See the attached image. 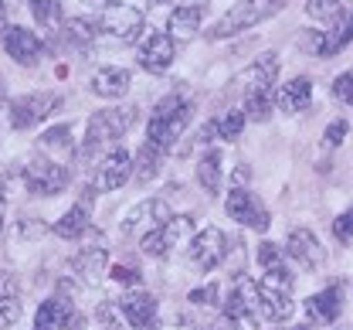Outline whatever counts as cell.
Instances as JSON below:
<instances>
[{"label":"cell","mask_w":353,"mask_h":330,"mask_svg":"<svg viewBox=\"0 0 353 330\" xmlns=\"http://www.w3.org/2000/svg\"><path fill=\"white\" fill-rule=\"evenodd\" d=\"M194 119V102L187 95L170 93L167 99L157 102V109L150 113V126H146V143L160 153H170L174 143L180 140V133L190 126Z\"/></svg>","instance_id":"obj_1"},{"label":"cell","mask_w":353,"mask_h":330,"mask_svg":"<svg viewBox=\"0 0 353 330\" xmlns=\"http://www.w3.org/2000/svg\"><path fill=\"white\" fill-rule=\"evenodd\" d=\"M259 283V313L272 324H282L292 317V286H296V276L279 266V269H265L262 276L255 280Z\"/></svg>","instance_id":"obj_2"},{"label":"cell","mask_w":353,"mask_h":330,"mask_svg":"<svg viewBox=\"0 0 353 330\" xmlns=\"http://www.w3.org/2000/svg\"><path fill=\"white\" fill-rule=\"evenodd\" d=\"M282 7H285V0H241V3H234L224 17H218V21L211 24L208 38H211V41L234 38V35H241V31H248V28L268 21V17L279 14Z\"/></svg>","instance_id":"obj_3"},{"label":"cell","mask_w":353,"mask_h":330,"mask_svg":"<svg viewBox=\"0 0 353 330\" xmlns=\"http://www.w3.org/2000/svg\"><path fill=\"white\" fill-rule=\"evenodd\" d=\"M136 123V106H109V109H95V116L88 119L85 126V143L82 153H92L99 146L116 143L126 130Z\"/></svg>","instance_id":"obj_4"},{"label":"cell","mask_w":353,"mask_h":330,"mask_svg":"<svg viewBox=\"0 0 353 330\" xmlns=\"http://www.w3.org/2000/svg\"><path fill=\"white\" fill-rule=\"evenodd\" d=\"M224 320L231 327H241V330H259V283L255 280H238L231 286L228 300H224Z\"/></svg>","instance_id":"obj_5"},{"label":"cell","mask_w":353,"mask_h":330,"mask_svg":"<svg viewBox=\"0 0 353 330\" xmlns=\"http://www.w3.org/2000/svg\"><path fill=\"white\" fill-rule=\"evenodd\" d=\"M68 181H72L68 167L58 164V160H51L48 153H38V157L24 167V184H28L31 194L54 197V194H61V191L68 188Z\"/></svg>","instance_id":"obj_6"},{"label":"cell","mask_w":353,"mask_h":330,"mask_svg":"<svg viewBox=\"0 0 353 330\" xmlns=\"http://www.w3.org/2000/svg\"><path fill=\"white\" fill-rule=\"evenodd\" d=\"M224 259H228V235H224L221 229H204V232H194V238H190V249H187V262H190L201 276L214 273Z\"/></svg>","instance_id":"obj_7"},{"label":"cell","mask_w":353,"mask_h":330,"mask_svg":"<svg viewBox=\"0 0 353 330\" xmlns=\"http://www.w3.org/2000/svg\"><path fill=\"white\" fill-rule=\"evenodd\" d=\"M224 211L231 222L252 229V232H268L272 218H268V208L259 201V194H252L248 188H231L224 197Z\"/></svg>","instance_id":"obj_8"},{"label":"cell","mask_w":353,"mask_h":330,"mask_svg":"<svg viewBox=\"0 0 353 330\" xmlns=\"http://www.w3.org/2000/svg\"><path fill=\"white\" fill-rule=\"evenodd\" d=\"M61 95L58 93H31V95H21L10 102V126L14 130H31L38 126L41 119H48L51 113L61 109Z\"/></svg>","instance_id":"obj_9"},{"label":"cell","mask_w":353,"mask_h":330,"mask_svg":"<svg viewBox=\"0 0 353 330\" xmlns=\"http://www.w3.org/2000/svg\"><path fill=\"white\" fill-rule=\"evenodd\" d=\"M99 31L109 35L112 41L132 45V41H139V35L146 31V17H143V10H136L130 3H116V7H109V10L99 17Z\"/></svg>","instance_id":"obj_10"},{"label":"cell","mask_w":353,"mask_h":330,"mask_svg":"<svg viewBox=\"0 0 353 330\" xmlns=\"http://www.w3.org/2000/svg\"><path fill=\"white\" fill-rule=\"evenodd\" d=\"M187 235H194V218H190V215H174V218H167L163 225L150 229L146 235L139 238V249H143L150 259H163L176 242H183Z\"/></svg>","instance_id":"obj_11"},{"label":"cell","mask_w":353,"mask_h":330,"mask_svg":"<svg viewBox=\"0 0 353 330\" xmlns=\"http://www.w3.org/2000/svg\"><path fill=\"white\" fill-rule=\"evenodd\" d=\"M119 313L132 330H160V303L146 289H132L119 300Z\"/></svg>","instance_id":"obj_12"},{"label":"cell","mask_w":353,"mask_h":330,"mask_svg":"<svg viewBox=\"0 0 353 330\" xmlns=\"http://www.w3.org/2000/svg\"><path fill=\"white\" fill-rule=\"evenodd\" d=\"M132 167H136V164H132L130 150H112V153L95 167V174H92V191H99V194L119 191L132 177Z\"/></svg>","instance_id":"obj_13"},{"label":"cell","mask_w":353,"mask_h":330,"mask_svg":"<svg viewBox=\"0 0 353 330\" xmlns=\"http://www.w3.org/2000/svg\"><path fill=\"white\" fill-rule=\"evenodd\" d=\"M167 218H174L170 215V201L167 197H146V201H139L136 208L126 211V218H123V235H146L150 229H157V225H163Z\"/></svg>","instance_id":"obj_14"},{"label":"cell","mask_w":353,"mask_h":330,"mask_svg":"<svg viewBox=\"0 0 353 330\" xmlns=\"http://www.w3.org/2000/svg\"><path fill=\"white\" fill-rule=\"evenodd\" d=\"M275 79H279V55H275V51H265V55H259V58H255L245 72H238L234 86L241 89V95L272 93Z\"/></svg>","instance_id":"obj_15"},{"label":"cell","mask_w":353,"mask_h":330,"mask_svg":"<svg viewBox=\"0 0 353 330\" xmlns=\"http://www.w3.org/2000/svg\"><path fill=\"white\" fill-rule=\"evenodd\" d=\"M85 324L79 313H75V303L72 296H48L41 307H38V317H34V330H79Z\"/></svg>","instance_id":"obj_16"},{"label":"cell","mask_w":353,"mask_h":330,"mask_svg":"<svg viewBox=\"0 0 353 330\" xmlns=\"http://www.w3.org/2000/svg\"><path fill=\"white\" fill-rule=\"evenodd\" d=\"M285 255L292 262H299L303 269H319L326 262V249L312 229H292L285 235Z\"/></svg>","instance_id":"obj_17"},{"label":"cell","mask_w":353,"mask_h":330,"mask_svg":"<svg viewBox=\"0 0 353 330\" xmlns=\"http://www.w3.org/2000/svg\"><path fill=\"white\" fill-rule=\"evenodd\" d=\"M174 38L167 31H150V38L139 48V68H146L150 75H163L174 65Z\"/></svg>","instance_id":"obj_18"},{"label":"cell","mask_w":353,"mask_h":330,"mask_svg":"<svg viewBox=\"0 0 353 330\" xmlns=\"http://www.w3.org/2000/svg\"><path fill=\"white\" fill-rule=\"evenodd\" d=\"M0 41H3V51L17 61V65H34L38 58H41V38L34 35V31H28V28H21V24H10V28H3V35H0Z\"/></svg>","instance_id":"obj_19"},{"label":"cell","mask_w":353,"mask_h":330,"mask_svg":"<svg viewBox=\"0 0 353 330\" xmlns=\"http://www.w3.org/2000/svg\"><path fill=\"white\" fill-rule=\"evenodd\" d=\"M350 41H353V10L340 21V24H333V31H316V35L306 38L303 45H306L316 58H330V55L343 51Z\"/></svg>","instance_id":"obj_20"},{"label":"cell","mask_w":353,"mask_h":330,"mask_svg":"<svg viewBox=\"0 0 353 330\" xmlns=\"http://www.w3.org/2000/svg\"><path fill=\"white\" fill-rule=\"evenodd\" d=\"M303 307H306V317L312 324H333L343 310V283H333L326 289H319V293H312Z\"/></svg>","instance_id":"obj_21"},{"label":"cell","mask_w":353,"mask_h":330,"mask_svg":"<svg viewBox=\"0 0 353 330\" xmlns=\"http://www.w3.org/2000/svg\"><path fill=\"white\" fill-rule=\"evenodd\" d=\"M130 86H132V72L123 68V65H105L88 82V89L95 95H102V99H123V95L130 93Z\"/></svg>","instance_id":"obj_22"},{"label":"cell","mask_w":353,"mask_h":330,"mask_svg":"<svg viewBox=\"0 0 353 330\" xmlns=\"http://www.w3.org/2000/svg\"><path fill=\"white\" fill-rule=\"evenodd\" d=\"M201 3H176L167 17V35L174 41H190L197 31H201Z\"/></svg>","instance_id":"obj_23"},{"label":"cell","mask_w":353,"mask_h":330,"mask_svg":"<svg viewBox=\"0 0 353 330\" xmlns=\"http://www.w3.org/2000/svg\"><path fill=\"white\" fill-rule=\"evenodd\" d=\"M105 259H109V252H105L102 245H95V249H82V252H75V255H72L68 269H72V276H79V283L95 286L99 283V276H102V269H105Z\"/></svg>","instance_id":"obj_24"},{"label":"cell","mask_w":353,"mask_h":330,"mask_svg":"<svg viewBox=\"0 0 353 330\" xmlns=\"http://www.w3.org/2000/svg\"><path fill=\"white\" fill-rule=\"evenodd\" d=\"M21 283L7 269H0V327H10L21 320Z\"/></svg>","instance_id":"obj_25"},{"label":"cell","mask_w":353,"mask_h":330,"mask_svg":"<svg viewBox=\"0 0 353 330\" xmlns=\"http://www.w3.org/2000/svg\"><path fill=\"white\" fill-rule=\"evenodd\" d=\"M309 102H312V82H309L306 75H299V79L279 86V93H275V106H279L282 113H303Z\"/></svg>","instance_id":"obj_26"},{"label":"cell","mask_w":353,"mask_h":330,"mask_svg":"<svg viewBox=\"0 0 353 330\" xmlns=\"http://www.w3.org/2000/svg\"><path fill=\"white\" fill-rule=\"evenodd\" d=\"M197 184L211 197L221 194V188H224V157H221V150H208L197 160Z\"/></svg>","instance_id":"obj_27"},{"label":"cell","mask_w":353,"mask_h":330,"mask_svg":"<svg viewBox=\"0 0 353 330\" xmlns=\"http://www.w3.org/2000/svg\"><path fill=\"white\" fill-rule=\"evenodd\" d=\"M88 229H92V222H88V201H79L75 208H68L54 222V235H61V238H82Z\"/></svg>","instance_id":"obj_28"},{"label":"cell","mask_w":353,"mask_h":330,"mask_svg":"<svg viewBox=\"0 0 353 330\" xmlns=\"http://www.w3.org/2000/svg\"><path fill=\"white\" fill-rule=\"evenodd\" d=\"M245 123H248V116H245L241 109H228V113L214 116L208 126H211V133H214L218 140H238L241 130H245Z\"/></svg>","instance_id":"obj_29"},{"label":"cell","mask_w":353,"mask_h":330,"mask_svg":"<svg viewBox=\"0 0 353 330\" xmlns=\"http://www.w3.org/2000/svg\"><path fill=\"white\" fill-rule=\"evenodd\" d=\"M306 14L312 21H330V24H340L350 10L343 7V0H306Z\"/></svg>","instance_id":"obj_30"},{"label":"cell","mask_w":353,"mask_h":330,"mask_svg":"<svg viewBox=\"0 0 353 330\" xmlns=\"http://www.w3.org/2000/svg\"><path fill=\"white\" fill-rule=\"evenodd\" d=\"M160 160H163V153L160 150H153L150 143H143V150H139V160H136V171H132V177L139 181V184H150L157 174H160Z\"/></svg>","instance_id":"obj_31"},{"label":"cell","mask_w":353,"mask_h":330,"mask_svg":"<svg viewBox=\"0 0 353 330\" xmlns=\"http://www.w3.org/2000/svg\"><path fill=\"white\" fill-rule=\"evenodd\" d=\"M31 14H34V21L41 24L44 31L65 28V24H61V3H58V0H31Z\"/></svg>","instance_id":"obj_32"},{"label":"cell","mask_w":353,"mask_h":330,"mask_svg":"<svg viewBox=\"0 0 353 330\" xmlns=\"http://www.w3.org/2000/svg\"><path fill=\"white\" fill-rule=\"evenodd\" d=\"M95 35H99V21H92V17H68V24H65V38L75 45L95 41Z\"/></svg>","instance_id":"obj_33"},{"label":"cell","mask_w":353,"mask_h":330,"mask_svg":"<svg viewBox=\"0 0 353 330\" xmlns=\"http://www.w3.org/2000/svg\"><path fill=\"white\" fill-rule=\"evenodd\" d=\"M272 106H275V95L272 93H255V95H245L241 113H245L248 119H255V123H265V119L272 116Z\"/></svg>","instance_id":"obj_34"},{"label":"cell","mask_w":353,"mask_h":330,"mask_svg":"<svg viewBox=\"0 0 353 330\" xmlns=\"http://www.w3.org/2000/svg\"><path fill=\"white\" fill-rule=\"evenodd\" d=\"M255 259H259V269H279V266H285V249H279V245H272V242H262L259 249H255Z\"/></svg>","instance_id":"obj_35"},{"label":"cell","mask_w":353,"mask_h":330,"mask_svg":"<svg viewBox=\"0 0 353 330\" xmlns=\"http://www.w3.org/2000/svg\"><path fill=\"white\" fill-rule=\"evenodd\" d=\"M44 150H58V153H72V130L68 126H51L41 137Z\"/></svg>","instance_id":"obj_36"},{"label":"cell","mask_w":353,"mask_h":330,"mask_svg":"<svg viewBox=\"0 0 353 330\" xmlns=\"http://www.w3.org/2000/svg\"><path fill=\"white\" fill-rule=\"evenodd\" d=\"M333 235H336L340 245H353V208H347V211L336 215V222H333Z\"/></svg>","instance_id":"obj_37"},{"label":"cell","mask_w":353,"mask_h":330,"mask_svg":"<svg viewBox=\"0 0 353 330\" xmlns=\"http://www.w3.org/2000/svg\"><path fill=\"white\" fill-rule=\"evenodd\" d=\"M347 133H350V123H347V119H333V123L326 126V133H323V146L336 150L340 143L347 140Z\"/></svg>","instance_id":"obj_38"},{"label":"cell","mask_w":353,"mask_h":330,"mask_svg":"<svg viewBox=\"0 0 353 330\" xmlns=\"http://www.w3.org/2000/svg\"><path fill=\"white\" fill-rule=\"evenodd\" d=\"M333 99H340V102L353 106V68H347L343 75L333 79Z\"/></svg>","instance_id":"obj_39"},{"label":"cell","mask_w":353,"mask_h":330,"mask_svg":"<svg viewBox=\"0 0 353 330\" xmlns=\"http://www.w3.org/2000/svg\"><path fill=\"white\" fill-rule=\"evenodd\" d=\"M218 293H221L218 283H208V286H201V289H194L187 300H190L194 307H214V303H218Z\"/></svg>","instance_id":"obj_40"},{"label":"cell","mask_w":353,"mask_h":330,"mask_svg":"<svg viewBox=\"0 0 353 330\" xmlns=\"http://www.w3.org/2000/svg\"><path fill=\"white\" fill-rule=\"evenodd\" d=\"M112 280H116L119 286H139L143 276H139L136 266H112Z\"/></svg>","instance_id":"obj_41"},{"label":"cell","mask_w":353,"mask_h":330,"mask_svg":"<svg viewBox=\"0 0 353 330\" xmlns=\"http://www.w3.org/2000/svg\"><path fill=\"white\" fill-rule=\"evenodd\" d=\"M3 225H7V194H3V181H0V235H3Z\"/></svg>","instance_id":"obj_42"},{"label":"cell","mask_w":353,"mask_h":330,"mask_svg":"<svg viewBox=\"0 0 353 330\" xmlns=\"http://www.w3.org/2000/svg\"><path fill=\"white\" fill-rule=\"evenodd\" d=\"M85 3H95V7H102V3H112V0H85Z\"/></svg>","instance_id":"obj_43"},{"label":"cell","mask_w":353,"mask_h":330,"mask_svg":"<svg viewBox=\"0 0 353 330\" xmlns=\"http://www.w3.org/2000/svg\"><path fill=\"white\" fill-rule=\"evenodd\" d=\"M3 14H7V7H3V0H0V24H3Z\"/></svg>","instance_id":"obj_44"},{"label":"cell","mask_w":353,"mask_h":330,"mask_svg":"<svg viewBox=\"0 0 353 330\" xmlns=\"http://www.w3.org/2000/svg\"><path fill=\"white\" fill-rule=\"evenodd\" d=\"M292 330H312V327H309V324H303V327H292Z\"/></svg>","instance_id":"obj_45"},{"label":"cell","mask_w":353,"mask_h":330,"mask_svg":"<svg viewBox=\"0 0 353 330\" xmlns=\"http://www.w3.org/2000/svg\"><path fill=\"white\" fill-rule=\"evenodd\" d=\"M204 330H221V327H204Z\"/></svg>","instance_id":"obj_46"},{"label":"cell","mask_w":353,"mask_h":330,"mask_svg":"<svg viewBox=\"0 0 353 330\" xmlns=\"http://www.w3.org/2000/svg\"><path fill=\"white\" fill-rule=\"evenodd\" d=\"M157 3H163V0H157Z\"/></svg>","instance_id":"obj_47"}]
</instances>
